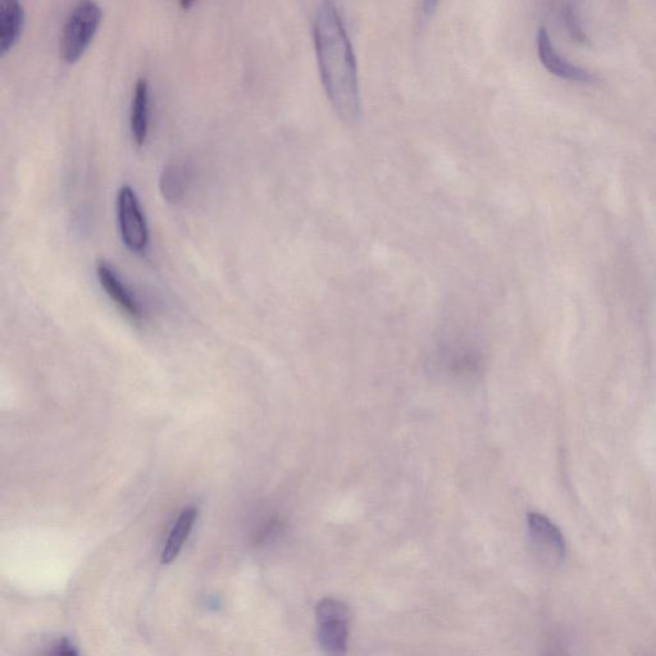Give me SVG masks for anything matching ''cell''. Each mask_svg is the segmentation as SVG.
Here are the masks:
<instances>
[{
  "label": "cell",
  "mask_w": 656,
  "mask_h": 656,
  "mask_svg": "<svg viewBox=\"0 0 656 656\" xmlns=\"http://www.w3.org/2000/svg\"><path fill=\"white\" fill-rule=\"evenodd\" d=\"M313 35L327 97L341 120L355 122L361 116L357 62L335 4L323 3L318 9Z\"/></svg>",
  "instance_id": "6da1fadb"
},
{
  "label": "cell",
  "mask_w": 656,
  "mask_h": 656,
  "mask_svg": "<svg viewBox=\"0 0 656 656\" xmlns=\"http://www.w3.org/2000/svg\"><path fill=\"white\" fill-rule=\"evenodd\" d=\"M102 20V9L97 2L82 0L71 9L59 38V53L67 63H74L88 49Z\"/></svg>",
  "instance_id": "7a4b0ae2"
},
{
  "label": "cell",
  "mask_w": 656,
  "mask_h": 656,
  "mask_svg": "<svg viewBox=\"0 0 656 656\" xmlns=\"http://www.w3.org/2000/svg\"><path fill=\"white\" fill-rule=\"evenodd\" d=\"M317 635L327 656H346L350 631V609L339 599L325 598L316 608Z\"/></svg>",
  "instance_id": "3957f363"
},
{
  "label": "cell",
  "mask_w": 656,
  "mask_h": 656,
  "mask_svg": "<svg viewBox=\"0 0 656 656\" xmlns=\"http://www.w3.org/2000/svg\"><path fill=\"white\" fill-rule=\"evenodd\" d=\"M117 220L123 243L134 253H143L149 245V227L136 191L122 185L117 193Z\"/></svg>",
  "instance_id": "277c9868"
},
{
  "label": "cell",
  "mask_w": 656,
  "mask_h": 656,
  "mask_svg": "<svg viewBox=\"0 0 656 656\" xmlns=\"http://www.w3.org/2000/svg\"><path fill=\"white\" fill-rule=\"evenodd\" d=\"M527 522L533 548L540 558L548 564L562 563L567 554V544L562 531L540 513L528 514Z\"/></svg>",
  "instance_id": "5b68a950"
},
{
  "label": "cell",
  "mask_w": 656,
  "mask_h": 656,
  "mask_svg": "<svg viewBox=\"0 0 656 656\" xmlns=\"http://www.w3.org/2000/svg\"><path fill=\"white\" fill-rule=\"evenodd\" d=\"M537 52H539L540 61L546 70L559 79L582 82V84H592L596 81V76L591 71L573 65L566 58L560 56L551 43L550 35L545 27H541L537 33Z\"/></svg>",
  "instance_id": "8992f818"
},
{
  "label": "cell",
  "mask_w": 656,
  "mask_h": 656,
  "mask_svg": "<svg viewBox=\"0 0 656 656\" xmlns=\"http://www.w3.org/2000/svg\"><path fill=\"white\" fill-rule=\"evenodd\" d=\"M97 273L100 284L107 291V294L111 296V299L115 300L129 316L138 320L141 316L139 304L130 293V290L123 284L120 277H118L116 271L113 270L111 264H108L106 261H99L97 264Z\"/></svg>",
  "instance_id": "52a82bcc"
},
{
  "label": "cell",
  "mask_w": 656,
  "mask_h": 656,
  "mask_svg": "<svg viewBox=\"0 0 656 656\" xmlns=\"http://www.w3.org/2000/svg\"><path fill=\"white\" fill-rule=\"evenodd\" d=\"M191 168L184 162L167 164L159 177V189L168 203H180L188 194L191 184Z\"/></svg>",
  "instance_id": "ba28073f"
},
{
  "label": "cell",
  "mask_w": 656,
  "mask_h": 656,
  "mask_svg": "<svg viewBox=\"0 0 656 656\" xmlns=\"http://www.w3.org/2000/svg\"><path fill=\"white\" fill-rule=\"evenodd\" d=\"M130 126L136 144L143 145L149 132V84L144 77L136 80L131 100Z\"/></svg>",
  "instance_id": "9c48e42d"
},
{
  "label": "cell",
  "mask_w": 656,
  "mask_h": 656,
  "mask_svg": "<svg viewBox=\"0 0 656 656\" xmlns=\"http://www.w3.org/2000/svg\"><path fill=\"white\" fill-rule=\"evenodd\" d=\"M24 6L16 0L2 3L0 6V52L6 54L16 44L24 27Z\"/></svg>",
  "instance_id": "30bf717a"
},
{
  "label": "cell",
  "mask_w": 656,
  "mask_h": 656,
  "mask_svg": "<svg viewBox=\"0 0 656 656\" xmlns=\"http://www.w3.org/2000/svg\"><path fill=\"white\" fill-rule=\"evenodd\" d=\"M198 509L195 507H188L182 510L175 525H173L170 535L167 537L166 544L162 551V563L170 564L180 554L184 548L186 540L190 535L195 521H197Z\"/></svg>",
  "instance_id": "8fae6325"
},
{
  "label": "cell",
  "mask_w": 656,
  "mask_h": 656,
  "mask_svg": "<svg viewBox=\"0 0 656 656\" xmlns=\"http://www.w3.org/2000/svg\"><path fill=\"white\" fill-rule=\"evenodd\" d=\"M563 21L566 25L569 36L578 44H589L586 31L583 30L580 15L576 8V4L567 3L563 8Z\"/></svg>",
  "instance_id": "7c38bea8"
},
{
  "label": "cell",
  "mask_w": 656,
  "mask_h": 656,
  "mask_svg": "<svg viewBox=\"0 0 656 656\" xmlns=\"http://www.w3.org/2000/svg\"><path fill=\"white\" fill-rule=\"evenodd\" d=\"M49 656H80L75 649V646L71 644L67 639L59 640L56 645L53 646L52 651H50Z\"/></svg>",
  "instance_id": "4fadbf2b"
},
{
  "label": "cell",
  "mask_w": 656,
  "mask_h": 656,
  "mask_svg": "<svg viewBox=\"0 0 656 656\" xmlns=\"http://www.w3.org/2000/svg\"><path fill=\"white\" fill-rule=\"evenodd\" d=\"M191 4H193V3H191V2H181V7L188 8V7L191 6Z\"/></svg>",
  "instance_id": "5bb4252c"
}]
</instances>
